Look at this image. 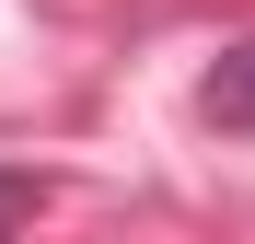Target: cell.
<instances>
[{
	"mask_svg": "<svg viewBox=\"0 0 255 244\" xmlns=\"http://www.w3.org/2000/svg\"><path fill=\"white\" fill-rule=\"evenodd\" d=\"M197 116H209L221 140H255V35L209 58V81H197Z\"/></svg>",
	"mask_w": 255,
	"mask_h": 244,
	"instance_id": "1",
	"label": "cell"
},
{
	"mask_svg": "<svg viewBox=\"0 0 255 244\" xmlns=\"http://www.w3.org/2000/svg\"><path fill=\"white\" fill-rule=\"evenodd\" d=\"M35 198H47L35 175H0V244H23V221H35Z\"/></svg>",
	"mask_w": 255,
	"mask_h": 244,
	"instance_id": "2",
	"label": "cell"
}]
</instances>
